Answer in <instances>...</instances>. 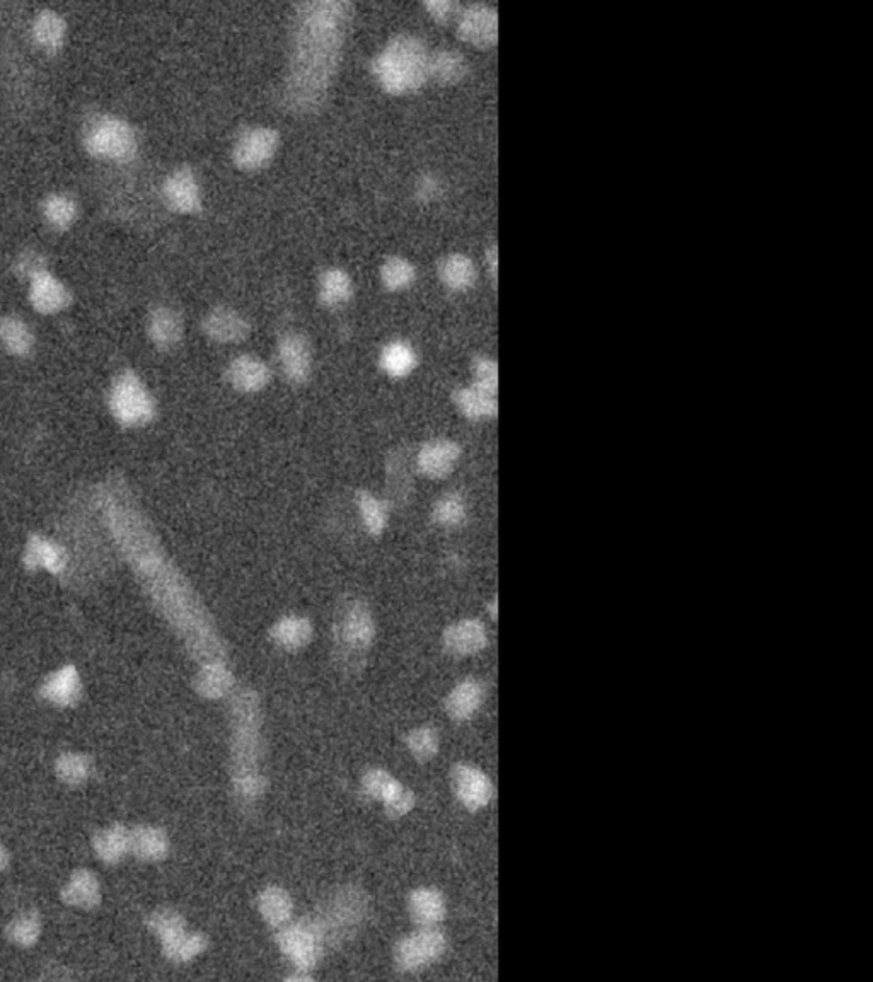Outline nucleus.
I'll use <instances>...</instances> for the list:
<instances>
[{"mask_svg":"<svg viewBox=\"0 0 873 982\" xmlns=\"http://www.w3.org/2000/svg\"><path fill=\"white\" fill-rule=\"evenodd\" d=\"M101 509L118 548L193 660L200 665L227 664L226 640L220 636L209 609L183 573L164 556L156 534L139 510L133 509L120 490L105 491Z\"/></svg>","mask_w":873,"mask_h":982,"instance_id":"obj_1","label":"nucleus"},{"mask_svg":"<svg viewBox=\"0 0 873 982\" xmlns=\"http://www.w3.org/2000/svg\"><path fill=\"white\" fill-rule=\"evenodd\" d=\"M352 18L353 4L345 0H314L295 9L285 81V99L292 110H316L323 103Z\"/></svg>","mask_w":873,"mask_h":982,"instance_id":"obj_2","label":"nucleus"},{"mask_svg":"<svg viewBox=\"0 0 873 982\" xmlns=\"http://www.w3.org/2000/svg\"><path fill=\"white\" fill-rule=\"evenodd\" d=\"M229 705L232 797L241 809H253L268 790L263 773V708L258 691L234 689Z\"/></svg>","mask_w":873,"mask_h":982,"instance_id":"obj_3","label":"nucleus"},{"mask_svg":"<svg viewBox=\"0 0 873 982\" xmlns=\"http://www.w3.org/2000/svg\"><path fill=\"white\" fill-rule=\"evenodd\" d=\"M376 640V619L359 597H347L336 606L333 619V659L338 671L355 676L364 671Z\"/></svg>","mask_w":873,"mask_h":982,"instance_id":"obj_4","label":"nucleus"},{"mask_svg":"<svg viewBox=\"0 0 873 982\" xmlns=\"http://www.w3.org/2000/svg\"><path fill=\"white\" fill-rule=\"evenodd\" d=\"M428 57L430 52L423 40L413 35H399L374 58L372 72L388 93H411L428 79Z\"/></svg>","mask_w":873,"mask_h":982,"instance_id":"obj_5","label":"nucleus"},{"mask_svg":"<svg viewBox=\"0 0 873 982\" xmlns=\"http://www.w3.org/2000/svg\"><path fill=\"white\" fill-rule=\"evenodd\" d=\"M369 906V896L359 885H343L331 890L319 902L318 913L313 919L324 947H342L352 942L364 928Z\"/></svg>","mask_w":873,"mask_h":982,"instance_id":"obj_6","label":"nucleus"},{"mask_svg":"<svg viewBox=\"0 0 873 982\" xmlns=\"http://www.w3.org/2000/svg\"><path fill=\"white\" fill-rule=\"evenodd\" d=\"M89 156L101 161L130 162L137 156L139 140L132 125L113 115L96 116L82 137Z\"/></svg>","mask_w":873,"mask_h":982,"instance_id":"obj_7","label":"nucleus"},{"mask_svg":"<svg viewBox=\"0 0 873 982\" xmlns=\"http://www.w3.org/2000/svg\"><path fill=\"white\" fill-rule=\"evenodd\" d=\"M111 415L123 427L149 425L156 416V401L142 379L133 370H125L111 384Z\"/></svg>","mask_w":873,"mask_h":982,"instance_id":"obj_8","label":"nucleus"},{"mask_svg":"<svg viewBox=\"0 0 873 982\" xmlns=\"http://www.w3.org/2000/svg\"><path fill=\"white\" fill-rule=\"evenodd\" d=\"M447 936L435 928H418L399 938L393 948V964L403 974H417L437 964L447 952Z\"/></svg>","mask_w":873,"mask_h":982,"instance_id":"obj_9","label":"nucleus"},{"mask_svg":"<svg viewBox=\"0 0 873 982\" xmlns=\"http://www.w3.org/2000/svg\"><path fill=\"white\" fill-rule=\"evenodd\" d=\"M277 930L275 943L285 959L289 960L295 969L313 971L323 959L326 950L313 919H302L295 923L289 921L287 925L280 926Z\"/></svg>","mask_w":873,"mask_h":982,"instance_id":"obj_10","label":"nucleus"},{"mask_svg":"<svg viewBox=\"0 0 873 982\" xmlns=\"http://www.w3.org/2000/svg\"><path fill=\"white\" fill-rule=\"evenodd\" d=\"M452 792L457 802L469 812H478L492 803L495 797V786L492 780L471 764H454L451 769Z\"/></svg>","mask_w":873,"mask_h":982,"instance_id":"obj_11","label":"nucleus"},{"mask_svg":"<svg viewBox=\"0 0 873 982\" xmlns=\"http://www.w3.org/2000/svg\"><path fill=\"white\" fill-rule=\"evenodd\" d=\"M457 33L478 48H492L498 41V14L495 7L475 2L457 16Z\"/></svg>","mask_w":873,"mask_h":982,"instance_id":"obj_12","label":"nucleus"},{"mask_svg":"<svg viewBox=\"0 0 873 982\" xmlns=\"http://www.w3.org/2000/svg\"><path fill=\"white\" fill-rule=\"evenodd\" d=\"M280 144V135L270 127L249 128L232 149V159L243 169L263 168Z\"/></svg>","mask_w":873,"mask_h":982,"instance_id":"obj_13","label":"nucleus"},{"mask_svg":"<svg viewBox=\"0 0 873 982\" xmlns=\"http://www.w3.org/2000/svg\"><path fill=\"white\" fill-rule=\"evenodd\" d=\"M162 195L169 207L180 214H197L202 208L197 176L188 166H181L169 174L162 185Z\"/></svg>","mask_w":873,"mask_h":982,"instance_id":"obj_14","label":"nucleus"},{"mask_svg":"<svg viewBox=\"0 0 873 982\" xmlns=\"http://www.w3.org/2000/svg\"><path fill=\"white\" fill-rule=\"evenodd\" d=\"M278 360L292 384H304L313 372L311 343L301 333H289L278 343Z\"/></svg>","mask_w":873,"mask_h":982,"instance_id":"obj_15","label":"nucleus"},{"mask_svg":"<svg viewBox=\"0 0 873 982\" xmlns=\"http://www.w3.org/2000/svg\"><path fill=\"white\" fill-rule=\"evenodd\" d=\"M29 302L35 311L52 316L65 311L72 302V294L64 282L45 270L29 280Z\"/></svg>","mask_w":873,"mask_h":982,"instance_id":"obj_16","label":"nucleus"},{"mask_svg":"<svg viewBox=\"0 0 873 982\" xmlns=\"http://www.w3.org/2000/svg\"><path fill=\"white\" fill-rule=\"evenodd\" d=\"M442 645L452 657H473L488 647V633L478 619H463L444 631Z\"/></svg>","mask_w":873,"mask_h":982,"instance_id":"obj_17","label":"nucleus"},{"mask_svg":"<svg viewBox=\"0 0 873 982\" xmlns=\"http://www.w3.org/2000/svg\"><path fill=\"white\" fill-rule=\"evenodd\" d=\"M202 330L217 343H239L251 333L248 319L231 307L217 306L210 309L202 321Z\"/></svg>","mask_w":873,"mask_h":982,"instance_id":"obj_18","label":"nucleus"},{"mask_svg":"<svg viewBox=\"0 0 873 982\" xmlns=\"http://www.w3.org/2000/svg\"><path fill=\"white\" fill-rule=\"evenodd\" d=\"M23 561L29 572L45 570L58 575L69 565V551L53 539L33 534L24 548Z\"/></svg>","mask_w":873,"mask_h":982,"instance_id":"obj_19","label":"nucleus"},{"mask_svg":"<svg viewBox=\"0 0 873 982\" xmlns=\"http://www.w3.org/2000/svg\"><path fill=\"white\" fill-rule=\"evenodd\" d=\"M40 696L58 708L77 705L82 696V681L76 667L64 665L52 672L41 684Z\"/></svg>","mask_w":873,"mask_h":982,"instance_id":"obj_20","label":"nucleus"},{"mask_svg":"<svg viewBox=\"0 0 873 982\" xmlns=\"http://www.w3.org/2000/svg\"><path fill=\"white\" fill-rule=\"evenodd\" d=\"M461 457V447L447 439L430 440L423 445L417 456V466L428 478H446L456 468Z\"/></svg>","mask_w":873,"mask_h":982,"instance_id":"obj_21","label":"nucleus"},{"mask_svg":"<svg viewBox=\"0 0 873 982\" xmlns=\"http://www.w3.org/2000/svg\"><path fill=\"white\" fill-rule=\"evenodd\" d=\"M408 913L413 925L418 928H435L446 919V897L434 887L411 890L408 897Z\"/></svg>","mask_w":873,"mask_h":982,"instance_id":"obj_22","label":"nucleus"},{"mask_svg":"<svg viewBox=\"0 0 873 982\" xmlns=\"http://www.w3.org/2000/svg\"><path fill=\"white\" fill-rule=\"evenodd\" d=\"M486 691L478 679H464L452 688L444 701L447 717L454 722H468L480 711L485 701Z\"/></svg>","mask_w":873,"mask_h":982,"instance_id":"obj_23","label":"nucleus"},{"mask_svg":"<svg viewBox=\"0 0 873 982\" xmlns=\"http://www.w3.org/2000/svg\"><path fill=\"white\" fill-rule=\"evenodd\" d=\"M227 379L241 393H258L270 382V369L253 355H241L227 367Z\"/></svg>","mask_w":873,"mask_h":982,"instance_id":"obj_24","label":"nucleus"},{"mask_svg":"<svg viewBox=\"0 0 873 982\" xmlns=\"http://www.w3.org/2000/svg\"><path fill=\"white\" fill-rule=\"evenodd\" d=\"M236 677L227 664H203L193 677V689L203 699L217 701L231 696Z\"/></svg>","mask_w":873,"mask_h":982,"instance_id":"obj_25","label":"nucleus"},{"mask_svg":"<svg viewBox=\"0 0 873 982\" xmlns=\"http://www.w3.org/2000/svg\"><path fill=\"white\" fill-rule=\"evenodd\" d=\"M147 331H149V338L157 348L173 350L174 347L180 345L183 333H185V324H183L180 312L173 307L161 306L152 311Z\"/></svg>","mask_w":873,"mask_h":982,"instance_id":"obj_26","label":"nucleus"},{"mask_svg":"<svg viewBox=\"0 0 873 982\" xmlns=\"http://www.w3.org/2000/svg\"><path fill=\"white\" fill-rule=\"evenodd\" d=\"M313 635L314 628L311 619H307L306 616H297V614H289V616L278 619L277 623L270 628L272 642L277 647L289 650V652L307 647L313 640Z\"/></svg>","mask_w":873,"mask_h":982,"instance_id":"obj_27","label":"nucleus"},{"mask_svg":"<svg viewBox=\"0 0 873 982\" xmlns=\"http://www.w3.org/2000/svg\"><path fill=\"white\" fill-rule=\"evenodd\" d=\"M169 850L171 841L168 834L159 827L140 826L130 831V853L140 861L157 863L166 860Z\"/></svg>","mask_w":873,"mask_h":982,"instance_id":"obj_28","label":"nucleus"},{"mask_svg":"<svg viewBox=\"0 0 873 982\" xmlns=\"http://www.w3.org/2000/svg\"><path fill=\"white\" fill-rule=\"evenodd\" d=\"M62 901L77 909H94L101 902V885L91 870H77L62 887Z\"/></svg>","mask_w":873,"mask_h":982,"instance_id":"obj_29","label":"nucleus"},{"mask_svg":"<svg viewBox=\"0 0 873 982\" xmlns=\"http://www.w3.org/2000/svg\"><path fill=\"white\" fill-rule=\"evenodd\" d=\"M31 35L36 47L43 52L57 53L64 48L67 40V23L57 11L41 9L31 26Z\"/></svg>","mask_w":873,"mask_h":982,"instance_id":"obj_30","label":"nucleus"},{"mask_svg":"<svg viewBox=\"0 0 873 982\" xmlns=\"http://www.w3.org/2000/svg\"><path fill=\"white\" fill-rule=\"evenodd\" d=\"M256 906L261 919L272 928L287 925L294 914L292 897L284 887L278 885H268L261 890L256 899Z\"/></svg>","mask_w":873,"mask_h":982,"instance_id":"obj_31","label":"nucleus"},{"mask_svg":"<svg viewBox=\"0 0 873 982\" xmlns=\"http://www.w3.org/2000/svg\"><path fill=\"white\" fill-rule=\"evenodd\" d=\"M94 855L106 865H116L130 853V831L115 824L96 832L93 838Z\"/></svg>","mask_w":873,"mask_h":982,"instance_id":"obj_32","label":"nucleus"},{"mask_svg":"<svg viewBox=\"0 0 873 982\" xmlns=\"http://www.w3.org/2000/svg\"><path fill=\"white\" fill-rule=\"evenodd\" d=\"M469 64L457 50H437L428 57V77L439 84H457L468 76Z\"/></svg>","mask_w":873,"mask_h":982,"instance_id":"obj_33","label":"nucleus"},{"mask_svg":"<svg viewBox=\"0 0 873 982\" xmlns=\"http://www.w3.org/2000/svg\"><path fill=\"white\" fill-rule=\"evenodd\" d=\"M209 945V936L203 935L200 931H190L188 928L181 931L180 935L161 942L162 955L174 964H186L197 959L207 952Z\"/></svg>","mask_w":873,"mask_h":982,"instance_id":"obj_34","label":"nucleus"},{"mask_svg":"<svg viewBox=\"0 0 873 982\" xmlns=\"http://www.w3.org/2000/svg\"><path fill=\"white\" fill-rule=\"evenodd\" d=\"M495 396L497 394L486 393L473 384L469 388L454 391L452 399H454L457 410L461 411L469 420H485V418L497 416L498 403Z\"/></svg>","mask_w":873,"mask_h":982,"instance_id":"obj_35","label":"nucleus"},{"mask_svg":"<svg viewBox=\"0 0 873 982\" xmlns=\"http://www.w3.org/2000/svg\"><path fill=\"white\" fill-rule=\"evenodd\" d=\"M0 343L11 355L28 357L35 348V335L23 319L7 314L0 318Z\"/></svg>","mask_w":873,"mask_h":982,"instance_id":"obj_36","label":"nucleus"},{"mask_svg":"<svg viewBox=\"0 0 873 982\" xmlns=\"http://www.w3.org/2000/svg\"><path fill=\"white\" fill-rule=\"evenodd\" d=\"M440 280L452 290H468L475 285L478 272L475 263L466 255H449L440 261Z\"/></svg>","mask_w":873,"mask_h":982,"instance_id":"obj_37","label":"nucleus"},{"mask_svg":"<svg viewBox=\"0 0 873 982\" xmlns=\"http://www.w3.org/2000/svg\"><path fill=\"white\" fill-rule=\"evenodd\" d=\"M41 214L53 229L67 231L76 224L79 205L74 198L65 193H50L41 203Z\"/></svg>","mask_w":873,"mask_h":982,"instance_id":"obj_38","label":"nucleus"},{"mask_svg":"<svg viewBox=\"0 0 873 982\" xmlns=\"http://www.w3.org/2000/svg\"><path fill=\"white\" fill-rule=\"evenodd\" d=\"M352 294V278L345 270L330 268L319 278V301L323 302L324 306H342L350 301Z\"/></svg>","mask_w":873,"mask_h":982,"instance_id":"obj_39","label":"nucleus"},{"mask_svg":"<svg viewBox=\"0 0 873 982\" xmlns=\"http://www.w3.org/2000/svg\"><path fill=\"white\" fill-rule=\"evenodd\" d=\"M91 773H93V763L81 752H64L55 761V775L65 785H82L89 780Z\"/></svg>","mask_w":873,"mask_h":982,"instance_id":"obj_40","label":"nucleus"},{"mask_svg":"<svg viewBox=\"0 0 873 982\" xmlns=\"http://www.w3.org/2000/svg\"><path fill=\"white\" fill-rule=\"evenodd\" d=\"M417 365L415 350L405 341H393L381 353V367L388 376L405 377Z\"/></svg>","mask_w":873,"mask_h":982,"instance_id":"obj_41","label":"nucleus"},{"mask_svg":"<svg viewBox=\"0 0 873 982\" xmlns=\"http://www.w3.org/2000/svg\"><path fill=\"white\" fill-rule=\"evenodd\" d=\"M355 503L359 509L360 517L364 522L365 529L372 536H379L388 526V507L379 498L374 497L371 491L359 490L355 495Z\"/></svg>","mask_w":873,"mask_h":982,"instance_id":"obj_42","label":"nucleus"},{"mask_svg":"<svg viewBox=\"0 0 873 982\" xmlns=\"http://www.w3.org/2000/svg\"><path fill=\"white\" fill-rule=\"evenodd\" d=\"M466 517H468L466 502L456 491H451V493H446L444 497H440L434 505V510H432V519H434L435 524L446 527V529L461 526Z\"/></svg>","mask_w":873,"mask_h":982,"instance_id":"obj_43","label":"nucleus"},{"mask_svg":"<svg viewBox=\"0 0 873 982\" xmlns=\"http://www.w3.org/2000/svg\"><path fill=\"white\" fill-rule=\"evenodd\" d=\"M406 747L418 763L432 761L440 749L439 732L434 727L413 728L405 737Z\"/></svg>","mask_w":873,"mask_h":982,"instance_id":"obj_44","label":"nucleus"},{"mask_svg":"<svg viewBox=\"0 0 873 982\" xmlns=\"http://www.w3.org/2000/svg\"><path fill=\"white\" fill-rule=\"evenodd\" d=\"M7 940L18 947L36 945L41 936V919L36 913H21L6 928Z\"/></svg>","mask_w":873,"mask_h":982,"instance_id":"obj_45","label":"nucleus"},{"mask_svg":"<svg viewBox=\"0 0 873 982\" xmlns=\"http://www.w3.org/2000/svg\"><path fill=\"white\" fill-rule=\"evenodd\" d=\"M147 928L152 935L159 938V942H166L169 938L180 935L181 931L188 928V925H186L183 914L174 911V909H169V907H161V909L149 914Z\"/></svg>","mask_w":873,"mask_h":982,"instance_id":"obj_46","label":"nucleus"},{"mask_svg":"<svg viewBox=\"0 0 873 982\" xmlns=\"http://www.w3.org/2000/svg\"><path fill=\"white\" fill-rule=\"evenodd\" d=\"M415 266L403 256H391L381 266L382 284L389 290L406 289L415 280Z\"/></svg>","mask_w":873,"mask_h":982,"instance_id":"obj_47","label":"nucleus"},{"mask_svg":"<svg viewBox=\"0 0 873 982\" xmlns=\"http://www.w3.org/2000/svg\"><path fill=\"white\" fill-rule=\"evenodd\" d=\"M399 785H401V781L396 780L391 773L384 771V769H369L362 776V780H360V788H362V793H364L365 797L372 798V800H379L381 803Z\"/></svg>","mask_w":873,"mask_h":982,"instance_id":"obj_48","label":"nucleus"},{"mask_svg":"<svg viewBox=\"0 0 873 982\" xmlns=\"http://www.w3.org/2000/svg\"><path fill=\"white\" fill-rule=\"evenodd\" d=\"M415 805H417V795L403 783L382 802L384 814L388 815L389 819L405 817V815L410 814L411 810L415 809Z\"/></svg>","mask_w":873,"mask_h":982,"instance_id":"obj_49","label":"nucleus"},{"mask_svg":"<svg viewBox=\"0 0 873 982\" xmlns=\"http://www.w3.org/2000/svg\"><path fill=\"white\" fill-rule=\"evenodd\" d=\"M473 372H475L476 388L483 389L486 393L497 394L498 365L495 360L478 357L473 362Z\"/></svg>","mask_w":873,"mask_h":982,"instance_id":"obj_50","label":"nucleus"},{"mask_svg":"<svg viewBox=\"0 0 873 982\" xmlns=\"http://www.w3.org/2000/svg\"><path fill=\"white\" fill-rule=\"evenodd\" d=\"M45 270H47V263L38 251H24L14 261V273L18 277L26 278V280L35 278L38 273L45 272Z\"/></svg>","mask_w":873,"mask_h":982,"instance_id":"obj_51","label":"nucleus"},{"mask_svg":"<svg viewBox=\"0 0 873 982\" xmlns=\"http://www.w3.org/2000/svg\"><path fill=\"white\" fill-rule=\"evenodd\" d=\"M423 6L430 12V16L437 19L439 23H449L452 18H457L461 12L459 4L452 2V0H427Z\"/></svg>","mask_w":873,"mask_h":982,"instance_id":"obj_52","label":"nucleus"},{"mask_svg":"<svg viewBox=\"0 0 873 982\" xmlns=\"http://www.w3.org/2000/svg\"><path fill=\"white\" fill-rule=\"evenodd\" d=\"M417 191L420 197L425 198V200H432L439 193V181L432 176H425L418 181Z\"/></svg>","mask_w":873,"mask_h":982,"instance_id":"obj_53","label":"nucleus"},{"mask_svg":"<svg viewBox=\"0 0 873 982\" xmlns=\"http://www.w3.org/2000/svg\"><path fill=\"white\" fill-rule=\"evenodd\" d=\"M486 263H488V272L492 275L493 282L497 284L498 278V249L495 244H492L488 251H486Z\"/></svg>","mask_w":873,"mask_h":982,"instance_id":"obj_54","label":"nucleus"},{"mask_svg":"<svg viewBox=\"0 0 873 982\" xmlns=\"http://www.w3.org/2000/svg\"><path fill=\"white\" fill-rule=\"evenodd\" d=\"M287 982H313L314 977L309 974V971H302V969H295L290 976L285 977Z\"/></svg>","mask_w":873,"mask_h":982,"instance_id":"obj_55","label":"nucleus"},{"mask_svg":"<svg viewBox=\"0 0 873 982\" xmlns=\"http://www.w3.org/2000/svg\"><path fill=\"white\" fill-rule=\"evenodd\" d=\"M9 861H11V858H9V853H7L6 846L0 843V872H2V870H6L7 865H9Z\"/></svg>","mask_w":873,"mask_h":982,"instance_id":"obj_56","label":"nucleus"},{"mask_svg":"<svg viewBox=\"0 0 873 982\" xmlns=\"http://www.w3.org/2000/svg\"><path fill=\"white\" fill-rule=\"evenodd\" d=\"M497 613H498V602L493 601L492 606H490V616H492L493 619H497Z\"/></svg>","mask_w":873,"mask_h":982,"instance_id":"obj_57","label":"nucleus"}]
</instances>
